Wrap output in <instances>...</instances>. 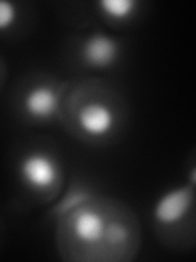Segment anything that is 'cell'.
I'll return each instance as SVG.
<instances>
[{
	"label": "cell",
	"mask_w": 196,
	"mask_h": 262,
	"mask_svg": "<svg viewBox=\"0 0 196 262\" xmlns=\"http://www.w3.org/2000/svg\"><path fill=\"white\" fill-rule=\"evenodd\" d=\"M54 244L65 262H133L142 223L125 200L92 192L54 221Z\"/></svg>",
	"instance_id": "6da1fadb"
},
{
	"label": "cell",
	"mask_w": 196,
	"mask_h": 262,
	"mask_svg": "<svg viewBox=\"0 0 196 262\" xmlns=\"http://www.w3.org/2000/svg\"><path fill=\"white\" fill-rule=\"evenodd\" d=\"M129 102L121 89L100 76L64 80L57 123L76 141L103 147L116 143L129 123Z\"/></svg>",
	"instance_id": "7a4b0ae2"
},
{
	"label": "cell",
	"mask_w": 196,
	"mask_h": 262,
	"mask_svg": "<svg viewBox=\"0 0 196 262\" xmlns=\"http://www.w3.org/2000/svg\"><path fill=\"white\" fill-rule=\"evenodd\" d=\"M15 179L21 193L38 205H51L65 188V164L53 141L35 138L15 158Z\"/></svg>",
	"instance_id": "3957f363"
},
{
	"label": "cell",
	"mask_w": 196,
	"mask_h": 262,
	"mask_svg": "<svg viewBox=\"0 0 196 262\" xmlns=\"http://www.w3.org/2000/svg\"><path fill=\"white\" fill-rule=\"evenodd\" d=\"M155 237L172 251H191L194 246V185H178L163 192L152 207Z\"/></svg>",
	"instance_id": "277c9868"
},
{
	"label": "cell",
	"mask_w": 196,
	"mask_h": 262,
	"mask_svg": "<svg viewBox=\"0 0 196 262\" xmlns=\"http://www.w3.org/2000/svg\"><path fill=\"white\" fill-rule=\"evenodd\" d=\"M64 80L46 71L23 76L13 89L15 117L28 126H47L57 121Z\"/></svg>",
	"instance_id": "5b68a950"
},
{
	"label": "cell",
	"mask_w": 196,
	"mask_h": 262,
	"mask_svg": "<svg viewBox=\"0 0 196 262\" xmlns=\"http://www.w3.org/2000/svg\"><path fill=\"white\" fill-rule=\"evenodd\" d=\"M74 59L79 68L90 72H106L116 69L122 56V41L103 30H92L80 35L72 46Z\"/></svg>",
	"instance_id": "8992f818"
},
{
	"label": "cell",
	"mask_w": 196,
	"mask_h": 262,
	"mask_svg": "<svg viewBox=\"0 0 196 262\" xmlns=\"http://www.w3.org/2000/svg\"><path fill=\"white\" fill-rule=\"evenodd\" d=\"M93 7L102 21L111 28H125L136 23L144 8L137 0H98Z\"/></svg>",
	"instance_id": "52a82bcc"
},
{
	"label": "cell",
	"mask_w": 196,
	"mask_h": 262,
	"mask_svg": "<svg viewBox=\"0 0 196 262\" xmlns=\"http://www.w3.org/2000/svg\"><path fill=\"white\" fill-rule=\"evenodd\" d=\"M21 21V5L0 0V35H12Z\"/></svg>",
	"instance_id": "ba28073f"
},
{
	"label": "cell",
	"mask_w": 196,
	"mask_h": 262,
	"mask_svg": "<svg viewBox=\"0 0 196 262\" xmlns=\"http://www.w3.org/2000/svg\"><path fill=\"white\" fill-rule=\"evenodd\" d=\"M7 79H8V64L5 57L0 54V92H2V89L5 87Z\"/></svg>",
	"instance_id": "9c48e42d"
}]
</instances>
